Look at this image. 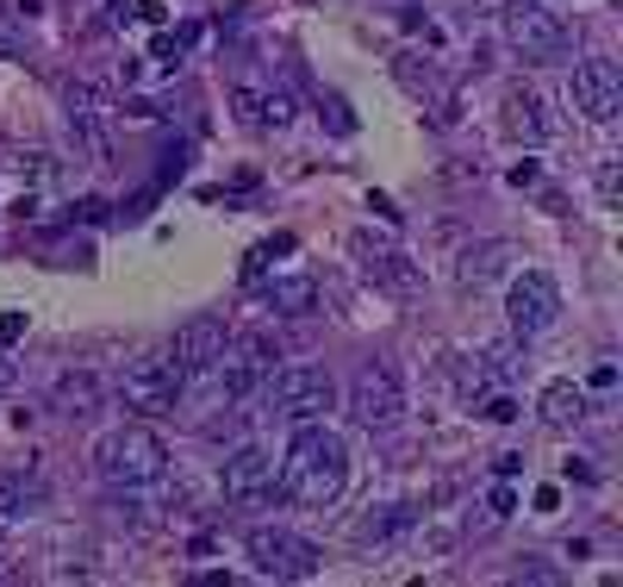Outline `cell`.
<instances>
[{
  "label": "cell",
  "mask_w": 623,
  "mask_h": 587,
  "mask_svg": "<svg viewBox=\"0 0 623 587\" xmlns=\"http://www.w3.org/2000/svg\"><path fill=\"white\" fill-rule=\"evenodd\" d=\"M274 487L294 507H337L349 487V444L324 419H306L287 444V462L274 469Z\"/></svg>",
  "instance_id": "6da1fadb"
},
{
  "label": "cell",
  "mask_w": 623,
  "mask_h": 587,
  "mask_svg": "<svg viewBox=\"0 0 623 587\" xmlns=\"http://www.w3.org/2000/svg\"><path fill=\"white\" fill-rule=\"evenodd\" d=\"M94 469L106 487H150L169 475V444L150 425H113L94 444Z\"/></svg>",
  "instance_id": "7a4b0ae2"
},
{
  "label": "cell",
  "mask_w": 623,
  "mask_h": 587,
  "mask_svg": "<svg viewBox=\"0 0 623 587\" xmlns=\"http://www.w3.org/2000/svg\"><path fill=\"white\" fill-rule=\"evenodd\" d=\"M498 31H505V44L523 56V63H555V56H568V26H561V13H548L543 0H505L498 7Z\"/></svg>",
  "instance_id": "3957f363"
},
{
  "label": "cell",
  "mask_w": 623,
  "mask_h": 587,
  "mask_svg": "<svg viewBox=\"0 0 623 587\" xmlns=\"http://www.w3.org/2000/svg\"><path fill=\"white\" fill-rule=\"evenodd\" d=\"M244 550H249V562H256V575H269V582H312L319 562H324L319 544L287 532V525H256V532L244 537Z\"/></svg>",
  "instance_id": "277c9868"
},
{
  "label": "cell",
  "mask_w": 623,
  "mask_h": 587,
  "mask_svg": "<svg viewBox=\"0 0 623 587\" xmlns=\"http://www.w3.org/2000/svg\"><path fill=\"white\" fill-rule=\"evenodd\" d=\"M269 400L294 425H306V419H324V412L337 407V382H330V369H319V362H287L269 382Z\"/></svg>",
  "instance_id": "5b68a950"
},
{
  "label": "cell",
  "mask_w": 623,
  "mask_h": 587,
  "mask_svg": "<svg viewBox=\"0 0 623 587\" xmlns=\"http://www.w3.org/2000/svg\"><path fill=\"white\" fill-rule=\"evenodd\" d=\"M399 412H405V387L387 362H368L355 382H349V419L362 425V432H393Z\"/></svg>",
  "instance_id": "8992f818"
},
{
  "label": "cell",
  "mask_w": 623,
  "mask_h": 587,
  "mask_svg": "<svg viewBox=\"0 0 623 587\" xmlns=\"http://www.w3.org/2000/svg\"><path fill=\"white\" fill-rule=\"evenodd\" d=\"M505 312H511V332L518 337H543L548 326L561 319V288H555V276L523 269V276L511 281V294H505Z\"/></svg>",
  "instance_id": "52a82bcc"
},
{
  "label": "cell",
  "mask_w": 623,
  "mask_h": 587,
  "mask_svg": "<svg viewBox=\"0 0 623 587\" xmlns=\"http://www.w3.org/2000/svg\"><path fill=\"white\" fill-rule=\"evenodd\" d=\"M274 362H281L274 337H262V332L231 337V344H224V357L212 362V375H219V394H224V400H244V394L262 382V375H269Z\"/></svg>",
  "instance_id": "ba28073f"
},
{
  "label": "cell",
  "mask_w": 623,
  "mask_h": 587,
  "mask_svg": "<svg viewBox=\"0 0 623 587\" xmlns=\"http://www.w3.org/2000/svg\"><path fill=\"white\" fill-rule=\"evenodd\" d=\"M573 113H586L593 126H611L623 113V69L611 56H586L573 63Z\"/></svg>",
  "instance_id": "9c48e42d"
},
{
  "label": "cell",
  "mask_w": 623,
  "mask_h": 587,
  "mask_svg": "<svg viewBox=\"0 0 623 587\" xmlns=\"http://www.w3.org/2000/svg\"><path fill=\"white\" fill-rule=\"evenodd\" d=\"M181 387H187V375L163 357V362H138V369H125V375H119V400L131 412H174Z\"/></svg>",
  "instance_id": "30bf717a"
},
{
  "label": "cell",
  "mask_w": 623,
  "mask_h": 587,
  "mask_svg": "<svg viewBox=\"0 0 623 587\" xmlns=\"http://www.w3.org/2000/svg\"><path fill=\"white\" fill-rule=\"evenodd\" d=\"M63 106H69V131H75V144H81L88 156H106V144H113V101L100 94L94 81H69Z\"/></svg>",
  "instance_id": "8fae6325"
},
{
  "label": "cell",
  "mask_w": 623,
  "mask_h": 587,
  "mask_svg": "<svg viewBox=\"0 0 623 587\" xmlns=\"http://www.w3.org/2000/svg\"><path fill=\"white\" fill-rule=\"evenodd\" d=\"M224 344H231V326H224V319H212V312H199V319H187V326L174 332L169 362L181 369V375H206V369L224 357Z\"/></svg>",
  "instance_id": "7c38bea8"
},
{
  "label": "cell",
  "mask_w": 623,
  "mask_h": 587,
  "mask_svg": "<svg viewBox=\"0 0 623 587\" xmlns=\"http://www.w3.org/2000/svg\"><path fill=\"white\" fill-rule=\"evenodd\" d=\"M219 487H224V500H237V507L269 500L274 494V457L262 450V444H237V450L224 457V469H219Z\"/></svg>",
  "instance_id": "4fadbf2b"
},
{
  "label": "cell",
  "mask_w": 623,
  "mask_h": 587,
  "mask_svg": "<svg viewBox=\"0 0 623 587\" xmlns=\"http://www.w3.org/2000/svg\"><path fill=\"white\" fill-rule=\"evenodd\" d=\"M505 126H511V138H523V144H548L555 131H561V119L548 113V101L536 94V88H505Z\"/></svg>",
  "instance_id": "5bb4252c"
},
{
  "label": "cell",
  "mask_w": 623,
  "mask_h": 587,
  "mask_svg": "<svg viewBox=\"0 0 623 587\" xmlns=\"http://www.w3.org/2000/svg\"><path fill=\"white\" fill-rule=\"evenodd\" d=\"M50 400H56V412H69V419H88L106 400V382H100L94 369H63L56 387H50Z\"/></svg>",
  "instance_id": "9a60e30c"
},
{
  "label": "cell",
  "mask_w": 623,
  "mask_h": 587,
  "mask_svg": "<svg viewBox=\"0 0 623 587\" xmlns=\"http://www.w3.org/2000/svg\"><path fill=\"white\" fill-rule=\"evenodd\" d=\"M355 256H362L368 281H380V288H393V294H412V288H418V269H412V256L380 251V244H368V238H355Z\"/></svg>",
  "instance_id": "2e32d148"
},
{
  "label": "cell",
  "mask_w": 623,
  "mask_h": 587,
  "mask_svg": "<svg viewBox=\"0 0 623 587\" xmlns=\"http://www.w3.org/2000/svg\"><path fill=\"white\" fill-rule=\"evenodd\" d=\"M536 412H543V425L568 432V425H580V419H586V387H580V382H548L543 400H536Z\"/></svg>",
  "instance_id": "e0dca14e"
},
{
  "label": "cell",
  "mask_w": 623,
  "mask_h": 587,
  "mask_svg": "<svg viewBox=\"0 0 623 587\" xmlns=\"http://www.w3.org/2000/svg\"><path fill=\"white\" fill-rule=\"evenodd\" d=\"M399 81H405L418 101H437V119H443V126L455 119V94H449L443 81H437V69H430V63L418 69V56H399Z\"/></svg>",
  "instance_id": "ac0fdd59"
},
{
  "label": "cell",
  "mask_w": 623,
  "mask_h": 587,
  "mask_svg": "<svg viewBox=\"0 0 623 587\" xmlns=\"http://www.w3.org/2000/svg\"><path fill=\"white\" fill-rule=\"evenodd\" d=\"M38 507H44V482H31L25 469H0V519H20Z\"/></svg>",
  "instance_id": "d6986e66"
},
{
  "label": "cell",
  "mask_w": 623,
  "mask_h": 587,
  "mask_svg": "<svg viewBox=\"0 0 623 587\" xmlns=\"http://www.w3.org/2000/svg\"><path fill=\"white\" fill-rule=\"evenodd\" d=\"M274 312H287V319H306V312H319V281L312 276H281L269 294Z\"/></svg>",
  "instance_id": "ffe728a7"
},
{
  "label": "cell",
  "mask_w": 623,
  "mask_h": 587,
  "mask_svg": "<svg viewBox=\"0 0 623 587\" xmlns=\"http://www.w3.org/2000/svg\"><path fill=\"white\" fill-rule=\"evenodd\" d=\"M505 256H511V244H480V251L462 256V269H455V281L462 288H486V281L505 269Z\"/></svg>",
  "instance_id": "44dd1931"
},
{
  "label": "cell",
  "mask_w": 623,
  "mask_h": 587,
  "mask_svg": "<svg viewBox=\"0 0 623 587\" xmlns=\"http://www.w3.org/2000/svg\"><path fill=\"white\" fill-rule=\"evenodd\" d=\"M287 119H294V94H287V88H269V94H256V126H287Z\"/></svg>",
  "instance_id": "7402d4cb"
},
{
  "label": "cell",
  "mask_w": 623,
  "mask_h": 587,
  "mask_svg": "<svg viewBox=\"0 0 623 587\" xmlns=\"http://www.w3.org/2000/svg\"><path fill=\"white\" fill-rule=\"evenodd\" d=\"M319 113H324V126L337 131V138H355V113H349L343 94H319Z\"/></svg>",
  "instance_id": "603a6c76"
},
{
  "label": "cell",
  "mask_w": 623,
  "mask_h": 587,
  "mask_svg": "<svg viewBox=\"0 0 623 587\" xmlns=\"http://www.w3.org/2000/svg\"><path fill=\"white\" fill-rule=\"evenodd\" d=\"M480 419H493V425H511V419H518V400H511V394H493V400L480 407Z\"/></svg>",
  "instance_id": "cb8c5ba5"
},
{
  "label": "cell",
  "mask_w": 623,
  "mask_h": 587,
  "mask_svg": "<svg viewBox=\"0 0 623 587\" xmlns=\"http://www.w3.org/2000/svg\"><path fill=\"white\" fill-rule=\"evenodd\" d=\"M586 387H593V394H611V387H618V362H598L593 375H586Z\"/></svg>",
  "instance_id": "d4e9b609"
},
{
  "label": "cell",
  "mask_w": 623,
  "mask_h": 587,
  "mask_svg": "<svg viewBox=\"0 0 623 587\" xmlns=\"http://www.w3.org/2000/svg\"><path fill=\"white\" fill-rule=\"evenodd\" d=\"M25 337V312H0V344H20Z\"/></svg>",
  "instance_id": "484cf974"
},
{
  "label": "cell",
  "mask_w": 623,
  "mask_h": 587,
  "mask_svg": "<svg viewBox=\"0 0 623 587\" xmlns=\"http://www.w3.org/2000/svg\"><path fill=\"white\" fill-rule=\"evenodd\" d=\"M536 181H543V169H536V163H530V156H523L518 169H511V188H536Z\"/></svg>",
  "instance_id": "4316f807"
},
{
  "label": "cell",
  "mask_w": 623,
  "mask_h": 587,
  "mask_svg": "<svg viewBox=\"0 0 623 587\" xmlns=\"http://www.w3.org/2000/svg\"><path fill=\"white\" fill-rule=\"evenodd\" d=\"M131 13H138V20H144V26H163V20H169V13H163V0H138V7H131Z\"/></svg>",
  "instance_id": "83f0119b"
},
{
  "label": "cell",
  "mask_w": 623,
  "mask_h": 587,
  "mask_svg": "<svg viewBox=\"0 0 623 587\" xmlns=\"http://www.w3.org/2000/svg\"><path fill=\"white\" fill-rule=\"evenodd\" d=\"M618 188H623V176H618V163H611V169H605V176H598V194H605V206L618 201Z\"/></svg>",
  "instance_id": "f1b7e54d"
},
{
  "label": "cell",
  "mask_w": 623,
  "mask_h": 587,
  "mask_svg": "<svg viewBox=\"0 0 623 587\" xmlns=\"http://www.w3.org/2000/svg\"><path fill=\"white\" fill-rule=\"evenodd\" d=\"M486 507H493V519H505V512L518 507V494H511V487H493V500H486Z\"/></svg>",
  "instance_id": "f546056e"
},
{
  "label": "cell",
  "mask_w": 623,
  "mask_h": 587,
  "mask_svg": "<svg viewBox=\"0 0 623 587\" xmlns=\"http://www.w3.org/2000/svg\"><path fill=\"white\" fill-rule=\"evenodd\" d=\"M493 362H498V375H505V382L518 375V350H511V344H505V350H493Z\"/></svg>",
  "instance_id": "4dcf8cb0"
},
{
  "label": "cell",
  "mask_w": 623,
  "mask_h": 587,
  "mask_svg": "<svg viewBox=\"0 0 623 587\" xmlns=\"http://www.w3.org/2000/svg\"><path fill=\"white\" fill-rule=\"evenodd\" d=\"M561 507V487H536V512H555Z\"/></svg>",
  "instance_id": "1f68e13d"
},
{
  "label": "cell",
  "mask_w": 623,
  "mask_h": 587,
  "mask_svg": "<svg viewBox=\"0 0 623 587\" xmlns=\"http://www.w3.org/2000/svg\"><path fill=\"white\" fill-rule=\"evenodd\" d=\"M493 469H498V475H518L523 457H518V450H505V457H493Z\"/></svg>",
  "instance_id": "d6a6232c"
},
{
  "label": "cell",
  "mask_w": 623,
  "mask_h": 587,
  "mask_svg": "<svg viewBox=\"0 0 623 587\" xmlns=\"http://www.w3.org/2000/svg\"><path fill=\"white\" fill-rule=\"evenodd\" d=\"M7 387H13V362H0V394H7Z\"/></svg>",
  "instance_id": "836d02e7"
},
{
  "label": "cell",
  "mask_w": 623,
  "mask_h": 587,
  "mask_svg": "<svg viewBox=\"0 0 623 587\" xmlns=\"http://www.w3.org/2000/svg\"><path fill=\"white\" fill-rule=\"evenodd\" d=\"M0 532H7V519H0Z\"/></svg>",
  "instance_id": "e575fe53"
}]
</instances>
